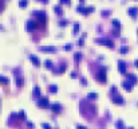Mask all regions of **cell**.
Here are the masks:
<instances>
[{
  "label": "cell",
  "mask_w": 138,
  "mask_h": 129,
  "mask_svg": "<svg viewBox=\"0 0 138 129\" xmlns=\"http://www.w3.org/2000/svg\"><path fill=\"white\" fill-rule=\"evenodd\" d=\"M27 5H28V0H20L19 1V7L24 8V7H27Z\"/></svg>",
  "instance_id": "83f0119b"
},
{
  "label": "cell",
  "mask_w": 138,
  "mask_h": 129,
  "mask_svg": "<svg viewBox=\"0 0 138 129\" xmlns=\"http://www.w3.org/2000/svg\"><path fill=\"white\" fill-rule=\"evenodd\" d=\"M111 23H113V27H114V28H121V23H119L118 19H114Z\"/></svg>",
  "instance_id": "d4e9b609"
},
{
  "label": "cell",
  "mask_w": 138,
  "mask_h": 129,
  "mask_svg": "<svg viewBox=\"0 0 138 129\" xmlns=\"http://www.w3.org/2000/svg\"><path fill=\"white\" fill-rule=\"evenodd\" d=\"M48 91H50V93H56V91H58V86L56 85H51L50 87H48Z\"/></svg>",
  "instance_id": "cb8c5ba5"
},
{
  "label": "cell",
  "mask_w": 138,
  "mask_h": 129,
  "mask_svg": "<svg viewBox=\"0 0 138 129\" xmlns=\"http://www.w3.org/2000/svg\"><path fill=\"white\" fill-rule=\"evenodd\" d=\"M51 70H52L55 74H62V73H64V71L67 70V65H66V63H62V65H59V67H58V69L52 67Z\"/></svg>",
  "instance_id": "52a82bcc"
},
{
  "label": "cell",
  "mask_w": 138,
  "mask_h": 129,
  "mask_svg": "<svg viewBox=\"0 0 138 129\" xmlns=\"http://www.w3.org/2000/svg\"><path fill=\"white\" fill-rule=\"evenodd\" d=\"M127 14H129V16H131V18H137L138 16V8L137 7H130L129 11H127Z\"/></svg>",
  "instance_id": "8fae6325"
},
{
  "label": "cell",
  "mask_w": 138,
  "mask_h": 129,
  "mask_svg": "<svg viewBox=\"0 0 138 129\" xmlns=\"http://www.w3.org/2000/svg\"><path fill=\"white\" fill-rule=\"evenodd\" d=\"M110 15V11H103L102 12V16H109Z\"/></svg>",
  "instance_id": "f35d334b"
},
{
  "label": "cell",
  "mask_w": 138,
  "mask_h": 129,
  "mask_svg": "<svg viewBox=\"0 0 138 129\" xmlns=\"http://www.w3.org/2000/svg\"><path fill=\"white\" fill-rule=\"evenodd\" d=\"M39 50L40 51H46V53H55L56 47H54V46H40Z\"/></svg>",
  "instance_id": "9c48e42d"
},
{
  "label": "cell",
  "mask_w": 138,
  "mask_h": 129,
  "mask_svg": "<svg viewBox=\"0 0 138 129\" xmlns=\"http://www.w3.org/2000/svg\"><path fill=\"white\" fill-rule=\"evenodd\" d=\"M71 78H76V73H71Z\"/></svg>",
  "instance_id": "7bdbcfd3"
},
{
  "label": "cell",
  "mask_w": 138,
  "mask_h": 129,
  "mask_svg": "<svg viewBox=\"0 0 138 129\" xmlns=\"http://www.w3.org/2000/svg\"><path fill=\"white\" fill-rule=\"evenodd\" d=\"M38 27H39V23L36 22V20H28L27 24H25L27 31H34V30H36Z\"/></svg>",
  "instance_id": "8992f818"
},
{
  "label": "cell",
  "mask_w": 138,
  "mask_h": 129,
  "mask_svg": "<svg viewBox=\"0 0 138 129\" xmlns=\"http://www.w3.org/2000/svg\"><path fill=\"white\" fill-rule=\"evenodd\" d=\"M76 11H78L79 14H82V15H88V14H91V12L94 11V7H93V5H90V7L78 5V7H76Z\"/></svg>",
  "instance_id": "277c9868"
},
{
  "label": "cell",
  "mask_w": 138,
  "mask_h": 129,
  "mask_svg": "<svg viewBox=\"0 0 138 129\" xmlns=\"http://www.w3.org/2000/svg\"><path fill=\"white\" fill-rule=\"evenodd\" d=\"M115 128H117V129H126V128H125V124H123L122 120H118V121H115Z\"/></svg>",
  "instance_id": "ac0fdd59"
},
{
  "label": "cell",
  "mask_w": 138,
  "mask_h": 129,
  "mask_svg": "<svg viewBox=\"0 0 138 129\" xmlns=\"http://www.w3.org/2000/svg\"><path fill=\"white\" fill-rule=\"evenodd\" d=\"M54 12L56 14V15H62L63 14V10H62V7H60V5H54Z\"/></svg>",
  "instance_id": "e0dca14e"
},
{
  "label": "cell",
  "mask_w": 138,
  "mask_h": 129,
  "mask_svg": "<svg viewBox=\"0 0 138 129\" xmlns=\"http://www.w3.org/2000/svg\"><path fill=\"white\" fill-rule=\"evenodd\" d=\"M44 66H46L47 69H52V67H54V66H52V62H51L50 59H47V61H44Z\"/></svg>",
  "instance_id": "f1b7e54d"
},
{
  "label": "cell",
  "mask_w": 138,
  "mask_h": 129,
  "mask_svg": "<svg viewBox=\"0 0 138 129\" xmlns=\"http://www.w3.org/2000/svg\"><path fill=\"white\" fill-rule=\"evenodd\" d=\"M118 70H119L121 74H126V63L123 61L118 62Z\"/></svg>",
  "instance_id": "9a60e30c"
},
{
  "label": "cell",
  "mask_w": 138,
  "mask_h": 129,
  "mask_svg": "<svg viewBox=\"0 0 138 129\" xmlns=\"http://www.w3.org/2000/svg\"><path fill=\"white\" fill-rule=\"evenodd\" d=\"M42 128H43V129H52V128L50 127V124H47V122H43V124H42Z\"/></svg>",
  "instance_id": "d6a6232c"
},
{
  "label": "cell",
  "mask_w": 138,
  "mask_h": 129,
  "mask_svg": "<svg viewBox=\"0 0 138 129\" xmlns=\"http://www.w3.org/2000/svg\"><path fill=\"white\" fill-rule=\"evenodd\" d=\"M18 116H19V120H23V121H25V112H24V110H20L19 113H18Z\"/></svg>",
  "instance_id": "603a6c76"
},
{
  "label": "cell",
  "mask_w": 138,
  "mask_h": 129,
  "mask_svg": "<svg viewBox=\"0 0 138 129\" xmlns=\"http://www.w3.org/2000/svg\"><path fill=\"white\" fill-rule=\"evenodd\" d=\"M79 27H80V26L78 24V23H75V24H74V28H73V35H76V34L79 32Z\"/></svg>",
  "instance_id": "7402d4cb"
},
{
  "label": "cell",
  "mask_w": 138,
  "mask_h": 129,
  "mask_svg": "<svg viewBox=\"0 0 138 129\" xmlns=\"http://www.w3.org/2000/svg\"><path fill=\"white\" fill-rule=\"evenodd\" d=\"M80 59H82V54H80V53H75V54H74V61H75V62H79Z\"/></svg>",
  "instance_id": "4316f807"
},
{
  "label": "cell",
  "mask_w": 138,
  "mask_h": 129,
  "mask_svg": "<svg viewBox=\"0 0 138 129\" xmlns=\"http://www.w3.org/2000/svg\"><path fill=\"white\" fill-rule=\"evenodd\" d=\"M127 81L131 82L133 85H136V84H138V77L136 74H127Z\"/></svg>",
  "instance_id": "4fadbf2b"
},
{
  "label": "cell",
  "mask_w": 138,
  "mask_h": 129,
  "mask_svg": "<svg viewBox=\"0 0 138 129\" xmlns=\"http://www.w3.org/2000/svg\"><path fill=\"white\" fill-rule=\"evenodd\" d=\"M79 1H80V4H83V1H85V0H79Z\"/></svg>",
  "instance_id": "bcb514c9"
},
{
  "label": "cell",
  "mask_w": 138,
  "mask_h": 129,
  "mask_svg": "<svg viewBox=\"0 0 138 129\" xmlns=\"http://www.w3.org/2000/svg\"><path fill=\"white\" fill-rule=\"evenodd\" d=\"M23 84H24V81H23V77H22V75H16V86H18V87H22Z\"/></svg>",
  "instance_id": "2e32d148"
},
{
  "label": "cell",
  "mask_w": 138,
  "mask_h": 129,
  "mask_svg": "<svg viewBox=\"0 0 138 129\" xmlns=\"http://www.w3.org/2000/svg\"><path fill=\"white\" fill-rule=\"evenodd\" d=\"M34 97H36V98L42 97V96H40V89H39V86H35V87H34Z\"/></svg>",
  "instance_id": "ffe728a7"
},
{
  "label": "cell",
  "mask_w": 138,
  "mask_h": 129,
  "mask_svg": "<svg viewBox=\"0 0 138 129\" xmlns=\"http://www.w3.org/2000/svg\"><path fill=\"white\" fill-rule=\"evenodd\" d=\"M111 101H113L114 104H117V105H123V104H125V100H123V97H121L119 94H117V96L111 97Z\"/></svg>",
  "instance_id": "ba28073f"
},
{
  "label": "cell",
  "mask_w": 138,
  "mask_h": 129,
  "mask_svg": "<svg viewBox=\"0 0 138 129\" xmlns=\"http://www.w3.org/2000/svg\"><path fill=\"white\" fill-rule=\"evenodd\" d=\"M95 98H98V94L97 93H88L87 94V100H95Z\"/></svg>",
  "instance_id": "484cf974"
},
{
  "label": "cell",
  "mask_w": 138,
  "mask_h": 129,
  "mask_svg": "<svg viewBox=\"0 0 138 129\" xmlns=\"http://www.w3.org/2000/svg\"><path fill=\"white\" fill-rule=\"evenodd\" d=\"M60 3H62V4H67V5H70V4H71V0H60Z\"/></svg>",
  "instance_id": "d590c367"
},
{
  "label": "cell",
  "mask_w": 138,
  "mask_h": 129,
  "mask_svg": "<svg viewBox=\"0 0 138 129\" xmlns=\"http://www.w3.org/2000/svg\"><path fill=\"white\" fill-rule=\"evenodd\" d=\"M80 84H82L83 86H87V79L86 78H80Z\"/></svg>",
  "instance_id": "e575fe53"
},
{
  "label": "cell",
  "mask_w": 138,
  "mask_h": 129,
  "mask_svg": "<svg viewBox=\"0 0 138 129\" xmlns=\"http://www.w3.org/2000/svg\"><path fill=\"white\" fill-rule=\"evenodd\" d=\"M32 16L36 19V22L39 23V26H44L46 24V19H47V16H46L44 11H34L32 12Z\"/></svg>",
  "instance_id": "6da1fadb"
},
{
  "label": "cell",
  "mask_w": 138,
  "mask_h": 129,
  "mask_svg": "<svg viewBox=\"0 0 138 129\" xmlns=\"http://www.w3.org/2000/svg\"><path fill=\"white\" fill-rule=\"evenodd\" d=\"M106 70H107L106 67H100L99 70H98V73H97V75H95L97 81H99L100 84H105V82L107 81V77H106Z\"/></svg>",
  "instance_id": "7a4b0ae2"
},
{
  "label": "cell",
  "mask_w": 138,
  "mask_h": 129,
  "mask_svg": "<svg viewBox=\"0 0 138 129\" xmlns=\"http://www.w3.org/2000/svg\"><path fill=\"white\" fill-rule=\"evenodd\" d=\"M51 110H52L54 113H60V112H62V105L58 104V102H54V104L51 105Z\"/></svg>",
  "instance_id": "30bf717a"
},
{
  "label": "cell",
  "mask_w": 138,
  "mask_h": 129,
  "mask_svg": "<svg viewBox=\"0 0 138 129\" xmlns=\"http://www.w3.org/2000/svg\"><path fill=\"white\" fill-rule=\"evenodd\" d=\"M137 34H138V30H137Z\"/></svg>",
  "instance_id": "c3c4849f"
},
{
  "label": "cell",
  "mask_w": 138,
  "mask_h": 129,
  "mask_svg": "<svg viewBox=\"0 0 138 129\" xmlns=\"http://www.w3.org/2000/svg\"><path fill=\"white\" fill-rule=\"evenodd\" d=\"M63 50L70 51V50H71V44H64V46H63Z\"/></svg>",
  "instance_id": "836d02e7"
},
{
  "label": "cell",
  "mask_w": 138,
  "mask_h": 129,
  "mask_svg": "<svg viewBox=\"0 0 138 129\" xmlns=\"http://www.w3.org/2000/svg\"><path fill=\"white\" fill-rule=\"evenodd\" d=\"M39 1H42V3H46V4H47V3H48V0H39Z\"/></svg>",
  "instance_id": "f6af8a7d"
},
{
  "label": "cell",
  "mask_w": 138,
  "mask_h": 129,
  "mask_svg": "<svg viewBox=\"0 0 138 129\" xmlns=\"http://www.w3.org/2000/svg\"><path fill=\"white\" fill-rule=\"evenodd\" d=\"M76 129H87V128L83 127V125H76Z\"/></svg>",
  "instance_id": "ab89813d"
},
{
  "label": "cell",
  "mask_w": 138,
  "mask_h": 129,
  "mask_svg": "<svg viewBox=\"0 0 138 129\" xmlns=\"http://www.w3.org/2000/svg\"><path fill=\"white\" fill-rule=\"evenodd\" d=\"M129 50H130V48H129L127 46H121L119 47V54H127Z\"/></svg>",
  "instance_id": "d6986e66"
},
{
  "label": "cell",
  "mask_w": 138,
  "mask_h": 129,
  "mask_svg": "<svg viewBox=\"0 0 138 129\" xmlns=\"http://www.w3.org/2000/svg\"><path fill=\"white\" fill-rule=\"evenodd\" d=\"M28 58H30V61L34 63V66H35V67H39V66H40V61H39L38 57H35V55H32V54H31Z\"/></svg>",
  "instance_id": "7c38bea8"
},
{
  "label": "cell",
  "mask_w": 138,
  "mask_h": 129,
  "mask_svg": "<svg viewBox=\"0 0 138 129\" xmlns=\"http://www.w3.org/2000/svg\"><path fill=\"white\" fill-rule=\"evenodd\" d=\"M36 104L39 108H48L50 106V100H48V97H39Z\"/></svg>",
  "instance_id": "5b68a950"
},
{
  "label": "cell",
  "mask_w": 138,
  "mask_h": 129,
  "mask_svg": "<svg viewBox=\"0 0 138 129\" xmlns=\"http://www.w3.org/2000/svg\"><path fill=\"white\" fill-rule=\"evenodd\" d=\"M111 93H115V91H117V87H115V86H113V87H111Z\"/></svg>",
  "instance_id": "60d3db41"
},
{
  "label": "cell",
  "mask_w": 138,
  "mask_h": 129,
  "mask_svg": "<svg viewBox=\"0 0 138 129\" xmlns=\"http://www.w3.org/2000/svg\"><path fill=\"white\" fill-rule=\"evenodd\" d=\"M10 118H11V121H16V120H19V116H18L16 113H12V114L10 116Z\"/></svg>",
  "instance_id": "f546056e"
},
{
  "label": "cell",
  "mask_w": 138,
  "mask_h": 129,
  "mask_svg": "<svg viewBox=\"0 0 138 129\" xmlns=\"http://www.w3.org/2000/svg\"><path fill=\"white\" fill-rule=\"evenodd\" d=\"M129 129H134V128H129Z\"/></svg>",
  "instance_id": "7dc6e473"
},
{
  "label": "cell",
  "mask_w": 138,
  "mask_h": 129,
  "mask_svg": "<svg viewBox=\"0 0 138 129\" xmlns=\"http://www.w3.org/2000/svg\"><path fill=\"white\" fill-rule=\"evenodd\" d=\"M85 36H86V34H85V35H83L82 38L79 39V42H78V44H79V46H83V44H85Z\"/></svg>",
  "instance_id": "1f68e13d"
},
{
  "label": "cell",
  "mask_w": 138,
  "mask_h": 129,
  "mask_svg": "<svg viewBox=\"0 0 138 129\" xmlns=\"http://www.w3.org/2000/svg\"><path fill=\"white\" fill-rule=\"evenodd\" d=\"M3 10H4V1H3V0H0V12H1Z\"/></svg>",
  "instance_id": "8d00e7d4"
},
{
  "label": "cell",
  "mask_w": 138,
  "mask_h": 129,
  "mask_svg": "<svg viewBox=\"0 0 138 129\" xmlns=\"http://www.w3.org/2000/svg\"><path fill=\"white\" fill-rule=\"evenodd\" d=\"M59 26H60V27H66V26H68V22L63 19V20H60V22H59Z\"/></svg>",
  "instance_id": "4dcf8cb0"
},
{
  "label": "cell",
  "mask_w": 138,
  "mask_h": 129,
  "mask_svg": "<svg viewBox=\"0 0 138 129\" xmlns=\"http://www.w3.org/2000/svg\"><path fill=\"white\" fill-rule=\"evenodd\" d=\"M122 86H123V89H125L126 91H131V90H133V84L129 82V81H123Z\"/></svg>",
  "instance_id": "5bb4252c"
},
{
  "label": "cell",
  "mask_w": 138,
  "mask_h": 129,
  "mask_svg": "<svg viewBox=\"0 0 138 129\" xmlns=\"http://www.w3.org/2000/svg\"><path fill=\"white\" fill-rule=\"evenodd\" d=\"M134 66H136V67L138 69V59H136V61H134Z\"/></svg>",
  "instance_id": "ee69618b"
},
{
  "label": "cell",
  "mask_w": 138,
  "mask_h": 129,
  "mask_svg": "<svg viewBox=\"0 0 138 129\" xmlns=\"http://www.w3.org/2000/svg\"><path fill=\"white\" fill-rule=\"evenodd\" d=\"M27 127L28 128H34V124H32V122H27Z\"/></svg>",
  "instance_id": "b9f144b4"
},
{
  "label": "cell",
  "mask_w": 138,
  "mask_h": 129,
  "mask_svg": "<svg viewBox=\"0 0 138 129\" xmlns=\"http://www.w3.org/2000/svg\"><path fill=\"white\" fill-rule=\"evenodd\" d=\"M113 34H114L115 36H119V28H115V30L113 31Z\"/></svg>",
  "instance_id": "74e56055"
},
{
  "label": "cell",
  "mask_w": 138,
  "mask_h": 129,
  "mask_svg": "<svg viewBox=\"0 0 138 129\" xmlns=\"http://www.w3.org/2000/svg\"><path fill=\"white\" fill-rule=\"evenodd\" d=\"M0 84H1V85H8V84H10V79H8L7 77L0 75Z\"/></svg>",
  "instance_id": "44dd1931"
},
{
  "label": "cell",
  "mask_w": 138,
  "mask_h": 129,
  "mask_svg": "<svg viewBox=\"0 0 138 129\" xmlns=\"http://www.w3.org/2000/svg\"><path fill=\"white\" fill-rule=\"evenodd\" d=\"M94 42L98 43V44H103V46H106V47H110V48L114 47V42L110 41V39H107V38H97Z\"/></svg>",
  "instance_id": "3957f363"
}]
</instances>
